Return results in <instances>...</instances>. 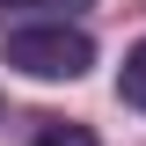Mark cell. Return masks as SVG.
Wrapping results in <instances>:
<instances>
[{
    "label": "cell",
    "instance_id": "6da1fadb",
    "mask_svg": "<svg viewBox=\"0 0 146 146\" xmlns=\"http://www.w3.org/2000/svg\"><path fill=\"white\" fill-rule=\"evenodd\" d=\"M7 66L29 73V80H80V73L95 66V44L80 29H66V22H44V29H7Z\"/></svg>",
    "mask_w": 146,
    "mask_h": 146
},
{
    "label": "cell",
    "instance_id": "3957f363",
    "mask_svg": "<svg viewBox=\"0 0 146 146\" xmlns=\"http://www.w3.org/2000/svg\"><path fill=\"white\" fill-rule=\"evenodd\" d=\"M117 88H124V102H139V110H146V44L124 58V80H117Z\"/></svg>",
    "mask_w": 146,
    "mask_h": 146
},
{
    "label": "cell",
    "instance_id": "7a4b0ae2",
    "mask_svg": "<svg viewBox=\"0 0 146 146\" xmlns=\"http://www.w3.org/2000/svg\"><path fill=\"white\" fill-rule=\"evenodd\" d=\"M29 146H95V131H88V124H44Z\"/></svg>",
    "mask_w": 146,
    "mask_h": 146
}]
</instances>
